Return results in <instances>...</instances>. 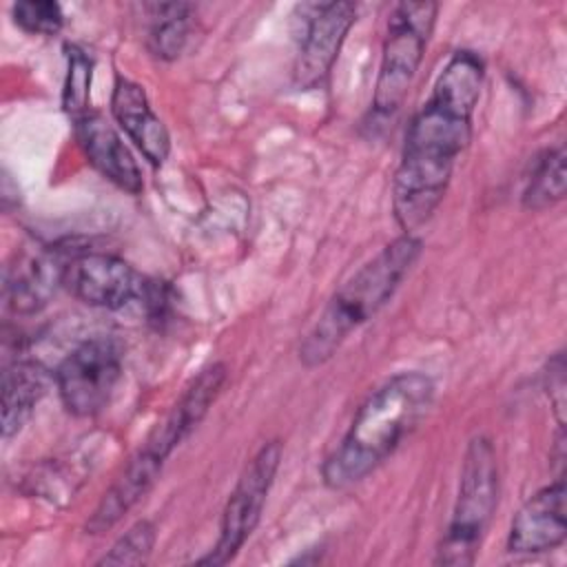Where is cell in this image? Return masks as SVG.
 <instances>
[{
    "mask_svg": "<svg viewBox=\"0 0 567 567\" xmlns=\"http://www.w3.org/2000/svg\"><path fill=\"white\" fill-rule=\"evenodd\" d=\"M483 82V58L472 49H458L412 115L392 179V210L403 233L414 235L443 202L458 157L472 140Z\"/></svg>",
    "mask_w": 567,
    "mask_h": 567,
    "instance_id": "obj_1",
    "label": "cell"
},
{
    "mask_svg": "<svg viewBox=\"0 0 567 567\" xmlns=\"http://www.w3.org/2000/svg\"><path fill=\"white\" fill-rule=\"evenodd\" d=\"M434 390V381L419 370L399 372L374 388L359 405L343 439L326 456L323 483L346 489L372 474L430 412Z\"/></svg>",
    "mask_w": 567,
    "mask_h": 567,
    "instance_id": "obj_2",
    "label": "cell"
},
{
    "mask_svg": "<svg viewBox=\"0 0 567 567\" xmlns=\"http://www.w3.org/2000/svg\"><path fill=\"white\" fill-rule=\"evenodd\" d=\"M423 244L412 233H401L354 270L328 299L326 308L299 343V361L306 368H319L343 346V341L370 321L399 290Z\"/></svg>",
    "mask_w": 567,
    "mask_h": 567,
    "instance_id": "obj_3",
    "label": "cell"
},
{
    "mask_svg": "<svg viewBox=\"0 0 567 567\" xmlns=\"http://www.w3.org/2000/svg\"><path fill=\"white\" fill-rule=\"evenodd\" d=\"M498 505V463L487 436H474L463 456L450 523L436 549V565L465 567L476 560Z\"/></svg>",
    "mask_w": 567,
    "mask_h": 567,
    "instance_id": "obj_4",
    "label": "cell"
},
{
    "mask_svg": "<svg viewBox=\"0 0 567 567\" xmlns=\"http://www.w3.org/2000/svg\"><path fill=\"white\" fill-rule=\"evenodd\" d=\"M436 2L394 4L370 104V126H385L401 111L436 22Z\"/></svg>",
    "mask_w": 567,
    "mask_h": 567,
    "instance_id": "obj_5",
    "label": "cell"
},
{
    "mask_svg": "<svg viewBox=\"0 0 567 567\" xmlns=\"http://www.w3.org/2000/svg\"><path fill=\"white\" fill-rule=\"evenodd\" d=\"M122 365L124 348L115 337H91L75 346L53 374L66 412L80 419L102 412L122 379Z\"/></svg>",
    "mask_w": 567,
    "mask_h": 567,
    "instance_id": "obj_6",
    "label": "cell"
},
{
    "mask_svg": "<svg viewBox=\"0 0 567 567\" xmlns=\"http://www.w3.org/2000/svg\"><path fill=\"white\" fill-rule=\"evenodd\" d=\"M281 454H284V447L277 439L264 443L255 452V456L248 461V465L239 474L221 509L219 536L215 547L206 556H202L197 563L226 565L239 554L244 543L250 538V534L259 525L268 492L281 465Z\"/></svg>",
    "mask_w": 567,
    "mask_h": 567,
    "instance_id": "obj_7",
    "label": "cell"
},
{
    "mask_svg": "<svg viewBox=\"0 0 567 567\" xmlns=\"http://www.w3.org/2000/svg\"><path fill=\"white\" fill-rule=\"evenodd\" d=\"M148 281L122 257L97 250H71L62 275V286L78 301L102 310L142 306Z\"/></svg>",
    "mask_w": 567,
    "mask_h": 567,
    "instance_id": "obj_8",
    "label": "cell"
},
{
    "mask_svg": "<svg viewBox=\"0 0 567 567\" xmlns=\"http://www.w3.org/2000/svg\"><path fill=\"white\" fill-rule=\"evenodd\" d=\"M297 9L301 11V31L295 82L299 89H315L328 78L352 24L357 22V4L308 2Z\"/></svg>",
    "mask_w": 567,
    "mask_h": 567,
    "instance_id": "obj_9",
    "label": "cell"
},
{
    "mask_svg": "<svg viewBox=\"0 0 567 567\" xmlns=\"http://www.w3.org/2000/svg\"><path fill=\"white\" fill-rule=\"evenodd\" d=\"M567 536V489L563 476L540 487L514 514L507 551L543 554L563 545Z\"/></svg>",
    "mask_w": 567,
    "mask_h": 567,
    "instance_id": "obj_10",
    "label": "cell"
},
{
    "mask_svg": "<svg viewBox=\"0 0 567 567\" xmlns=\"http://www.w3.org/2000/svg\"><path fill=\"white\" fill-rule=\"evenodd\" d=\"M69 250L35 248L20 252L4 272V303L18 315H33L49 303L62 286Z\"/></svg>",
    "mask_w": 567,
    "mask_h": 567,
    "instance_id": "obj_11",
    "label": "cell"
},
{
    "mask_svg": "<svg viewBox=\"0 0 567 567\" xmlns=\"http://www.w3.org/2000/svg\"><path fill=\"white\" fill-rule=\"evenodd\" d=\"M73 131L84 157L104 179L128 195L144 190V177L133 153L102 113L89 111L80 115L73 120Z\"/></svg>",
    "mask_w": 567,
    "mask_h": 567,
    "instance_id": "obj_12",
    "label": "cell"
},
{
    "mask_svg": "<svg viewBox=\"0 0 567 567\" xmlns=\"http://www.w3.org/2000/svg\"><path fill=\"white\" fill-rule=\"evenodd\" d=\"M226 379L228 368L221 361H215L199 370V374L179 394L171 412L146 436V443L155 445V450L159 454H166L168 458L182 445V441H186L204 421V416L217 401Z\"/></svg>",
    "mask_w": 567,
    "mask_h": 567,
    "instance_id": "obj_13",
    "label": "cell"
},
{
    "mask_svg": "<svg viewBox=\"0 0 567 567\" xmlns=\"http://www.w3.org/2000/svg\"><path fill=\"white\" fill-rule=\"evenodd\" d=\"M164 463L166 456L148 443H142L95 505L84 525L86 534H104L115 527L155 487Z\"/></svg>",
    "mask_w": 567,
    "mask_h": 567,
    "instance_id": "obj_14",
    "label": "cell"
},
{
    "mask_svg": "<svg viewBox=\"0 0 567 567\" xmlns=\"http://www.w3.org/2000/svg\"><path fill=\"white\" fill-rule=\"evenodd\" d=\"M111 113L128 140L153 166H162L171 153V135L151 109L144 86L117 75L111 93Z\"/></svg>",
    "mask_w": 567,
    "mask_h": 567,
    "instance_id": "obj_15",
    "label": "cell"
},
{
    "mask_svg": "<svg viewBox=\"0 0 567 567\" xmlns=\"http://www.w3.org/2000/svg\"><path fill=\"white\" fill-rule=\"evenodd\" d=\"M51 385L49 372L31 361L16 359L2 372V439L16 436L31 419L35 405L42 401Z\"/></svg>",
    "mask_w": 567,
    "mask_h": 567,
    "instance_id": "obj_16",
    "label": "cell"
},
{
    "mask_svg": "<svg viewBox=\"0 0 567 567\" xmlns=\"http://www.w3.org/2000/svg\"><path fill=\"white\" fill-rule=\"evenodd\" d=\"M148 24V49L159 60H175L186 49L195 7L188 2H155L144 7Z\"/></svg>",
    "mask_w": 567,
    "mask_h": 567,
    "instance_id": "obj_17",
    "label": "cell"
},
{
    "mask_svg": "<svg viewBox=\"0 0 567 567\" xmlns=\"http://www.w3.org/2000/svg\"><path fill=\"white\" fill-rule=\"evenodd\" d=\"M567 190V171H565V148L554 146L545 148L527 177L523 190V208L540 213L565 199Z\"/></svg>",
    "mask_w": 567,
    "mask_h": 567,
    "instance_id": "obj_18",
    "label": "cell"
},
{
    "mask_svg": "<svg viewBox=\"0 0 567 567\" xmlns=\"http://www.w3.org/2000/svg\"><path fill=\"white\" fill-rule=\"evenodd\" d=\"M66 73L62 84V109L71 120L89 113L91 82H93V58L80 44H66Z\"/></svg>",
    "mask_w": 567,
    "mask_h": 567,
    "instance_id": "obj_19",
    "label": "cell"
},
{
    "mask_svg": "<svg viewBox=\"0 0 567 567\" xmlns=\"http://www.w3.org/2000/svg\"><path fill=\"white\" fill-rule=\"evenodd\" d=\"M155 525L142 518L111 545V549L97 560V565H142L148 560L155 547Z\"/></svg>",
    "mask_w": 567,
    "mask_h": 567,
    "instance_id": "obj_20",
    "label": "cell"
},
{
    "mask_svg": "<svg viewBox=\"0 0 567 567\" xmlns=\"http://www.w3.org/2000/svg\"><path fill=\"white\" fill-rule=\"evenodd\" d=\"M13 24L31 35H55L64 27V11L53 0H22L11 4Z\"/></svg>",
    "mask_w": 567,
    "mask_h": 567,
    "instance_id": "obj_21",
    "label": "cell"
}]
</instances>
